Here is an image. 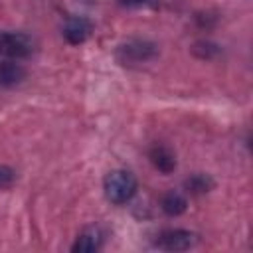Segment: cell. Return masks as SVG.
Returning <instances> with one entry per match:
<instances>
[{"label": "cell", "instance_id": "obj_3", "mask_svg": "<svg viewBox=\"0 0 253 253\" xmlns=\"http://www.w3.org/2000/svg\"><path fill=\"white\" fill-rule=\"evenodd\" d=\"M36 51V42L24 32L0 30V55L10 59H24Z\"/></svg>", "mask_w": 253, "mask_h": 253}, {"label": "cell", "instance_id": "obj_9", "mask_svg": "<svg viewBox=\"0 0 253 253\" xmlns=\"http://www.w3.org/2000/svg\"><path fill=\"white\" fill-rule=\"evenodd\" d=\"M160 208H162V211H164L166 215L176 217V215H182V213L188 210V200H186V196H184L182 192L170 190V192H166V194L162 196Z\"/></svg>", "mask_w": 253, "mask_h": 253}, {"label": "cell", "instance_id": "obj_8", "mask_svg": "<svg viewBox=\"0 0 253 253\" xmlns=\"http://www.w3.org/2000/svg\"><path fill=\"white\" fill-rule=\"evenodd\" d=\"M24 79H26V69L22 63H16L12 59L0 61V87L12 89V87L20 85Z\"/></svg>", "mask_w": 253, "mask_h": 253}, {"label": "cell", "instance_id": "obj_10", "mask_svg": "<svg viewBox=\"0 0 253 253\" xmlns=\"http://www.w3.org/2000/svg\"><path fill=\"white\" fill-rule=\"evenodd\" d=\"M215 182L210 174H204V172H196V174H190L186 180H184V188L188 194H194V196H200V194H208L210 190H213Z\"/></svg>", "mask_w": 253, "mask_h": 253}, {"label": "cell", "instance_id": "obj_5", "mask_svg": "<svg viewBox=\"0 0 253 253\" xmlns=\"http://www.w3.org/2000/svg\"><path fill=\"white\" fill-rule=\"evenodd\" d=\"M91 30H93V24L85 16H67L63 24V36L71 45L83 43L91 36Z\"/></svg>", "mask_w": 253, "mask_h": 253}, {"label": "cell", "instance_id": "obj_4", "mask_svg": "<svg viewBox=\"0 0 253 253\" xmlns=\"http://www.w3.org/2000/svg\"><path fill=\"white\" fill-rule=\"evenodd\" d=\"M198 245V233L190 229H164L154 237V247L160 251H188Z\"/></svg>", "mask_w": 253, "mask_h": 253}, {"label": "cell", "instance_id": "obj_6", "mask_svg": "<svg viewBox=\"0 0 253 253\" xmlns=\"http://www.w3.org/2000/svg\"><path fill=\"white\" fill-rule=\"evenodd\" d=\"M103 241H105L103 231L93 225V227L83 229V231L77 235L75 243L71 245V251H73V253H93V251H99V249L103 247Z\"/></svg>", "mask_w": 253, "mask_h": 253}, {"label": "cell", "instance_id": "obj_1", "mask_svg": "<svg viewBox=\"0 0 253 253\" xmlns=\"http://www.w3.org/2000/svg\"><path fill=\"white\" fill-rule=\"evenodd\" d=\"M103 190L111 204L123 206L136 194V178L128 170H111L103 180Z\"/></svg>", "mask_w": 253, "mask_h": 253}, {"label": "cell", "instance_id": "obj_12", "mask_svg": "<svg viewBox=\"0 0 253 253\" xmlns=\"http://www.w3.org/2000/svg\"><path fill=\"white\" fill-rule=\"evenodd\" d=\"M14 180H16L14 168H10V166H6V164H0V188H8Z\"/></svg>", "mask_w": 253, "mask_h": 253}, {"label": "cell", "instance_id": "obj_2", "mask_svg": "<svg viewBox=\"0 0 253 253\" xmlns=\"http://www.w3.org/2000/svg\"><path fill=\"white\" fill-rule=\"evenodd\" d=\"M158 55V45L144 38H130L117 47V59L123 65H138L154 59Z\"/></svg>", "mask_w": 253, "mask_h": 253}, {"label": "cell", "instance_id": "obj_7", "mask_svg": "<svg viewBox=\"0 0 253 253\" xmlns=\"http://www.w3.org/2000/svg\"><path fill=\"white\" fill-rule=\"evenodd\" d=\"M148 158H150V164L162 172V174H170L176 170V156L174 152L164 146V144H154L150 150H148Z\"/></svg>", "mask_w": 253, "mask_h": 253}, {"label": "cell", "instance_id": "obj_13", "mask_svg": "<svg viewBox=\"0 0 253 253\" xmlns=\"http://www.w3.org/2000/svg\"><path fill=\"white\" fill-rule=\"evenodd\" d=\"M119 4L125 8H154L158 0H119Z\"/></svg>", "mask_w": 253, "mask_h": 253}, {"label": "cell", "instance_id": "obj_11", "mask_svg": "<svg viewBox=\"0 0 253 253\" xmlns=\"http://www.w3.org/2000/svg\"><path fill=\"white\" fill-rule=\"evenodd\" d=\"M192 53L200 59H213L215 55H219V45L210 40H198L192 45Z\"/></svg>", "mask_w": 253, "mask_h": 253}]
</instances>
